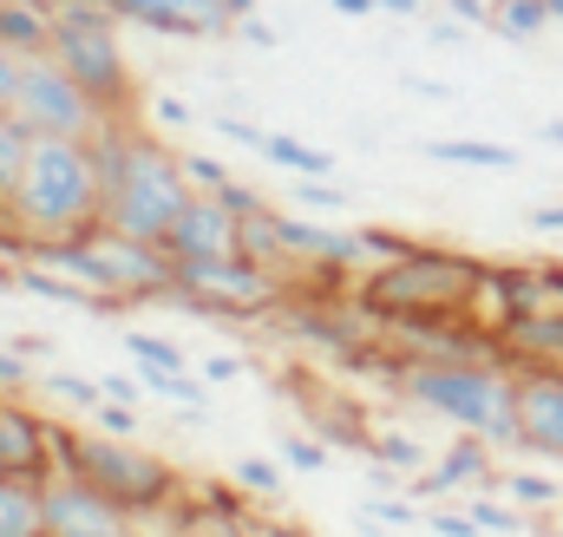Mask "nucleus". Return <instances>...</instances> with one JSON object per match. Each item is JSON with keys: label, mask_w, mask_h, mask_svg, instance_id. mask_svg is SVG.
Segmentation results:
<instances>
[{"label": "nucleus", "mask_w": 563, "mask_h": 537, "mask_svg": "<svg viewBox=\"0 0 563 537\" xmlns=\"http://www.w3.org/2000/svg\"><path fill=\"white\" fill-rule=\"evenodd\" d=\"M426 40H432V46H465V20H452V13H439V20L426 26Z\"/></svg>", "instance_id": "43"}, {"label": "nucleus", "mask_w": 563, "mask_h": 537, "mask_svg": "<svg viewBox=\"0 0 563 537\" xmlns=\"http://www.w3.org/2000/svg\"><path fill=\"white\" fill-rule=\"evenodd\" d=\"M92 223H106V190H99L92 151L73 138H33L26 171L7 190V230L20 243H40V237H73Z\"/></svg>", "instance_id": "3"}, {"label": "nucleus", "mask_w": 563, "mask_h": 537, "mask_svg": "<svg viewBox=\"0 0 563 537\" xmlns=\"http://www.w3.org/2000/svg\"><path fill=\"white\" fill-rule=\"evenodd\" d=\"M210 132H223L230 144H243V151H256V157H263V144H269V132L250 125V119H210Z\"/></svg>", "instance_id": "39"}, {"label": "nucleus", "mask_w": 563, "mask_h": 537, "mask_svg": "<svg viewBox=\"0 0 563 537\" xmlns=\"http://www.w3.org/2000/svg\"><path fill=\"white\" fill-rule=\"evenodd\" d=\"M66 7H106V0H53V13H66Z\"/></svg>", "instance_id": "51"}, {"label": "nucleus", "mask_w": 563, "mask_h": 537, "mask_svg": "<svg viewBox=\"0 0 563 537\" xmlns=\"http://www.w3.org/2000/svg\"><path fill=\"white\" fill-rule=\"evenodd\" d=\"M99 394L119 406H144V381L139 374H99Z\"/></svg>", "instance_id": "40"}, {"label": "nucleus", "mask_w": 563, "mask_h": 537, "mask_svg": "<svg viewBox=\"0 0 563 537\" xmlns=\"http://www.w3.org/2000/svg\"><path fill=\"white\" fill-rule=\"evenodd\" d=\"M236 374H250L243 354H210V361H203V381H236Z\"/></svg>", "instance_id": "44"}, {"label": "nucleus", "mask_w": 563, "mask_h": 537, "mask_svg": "<svg viewBox=\"0 0 563 537\" xmlns=\"http://www.w3.org/2000/svg\"><path fill=\"white\" fill-rule=\"evenodd\" d=\"M7 348H13L20 361H33L40 374H46V368H53V354H59V341H53V335H13Z\"/></svg>", "instance_id": "37"}, {"label": "nucleus", "mask_w": 563, "mask_h": 537, "mask_svg": "<svg viewBox=\"0 0 563 537\" xmlns=\"http://www.w3.org/2000/svg\"><path fill=\"white\" fill-rule=\"evenodd\" d=\"M40 512H46V537H144L139 518L125 505H112L99 485H86L79 472L46 479Z\"/></svg>", "instance_id": "10"}, {"label": "nucleus", "mask_w": 563, "mask_h": 537, "mask_svg": "<svg viewBox=\"0 0 563 537\" xmlns=\"http://www.w3.org/2000/svg\"><path fill=\"white\" fill-rule=\"evenodd\" d=\"M250 531L256 537H308L295 518H282V505H256V512H250Z\"/></svg>", "instance_id": "38"}, {"label": "nucleus", "mask_w": 563, "mask_h": 537, "mask_svg": "<svg viewBox=\"0 0 563 537\" xmlns=\"http://www.w3.org/2000/svg\"><path fill=\"white\" fill-rule=\"evenodd\" d=\"M432 164H465V171H518V151L498 138H426L420 144Z\"/></svg>", "instance_id": "17"}, {"label": "nucleus", "mask_w": 563, "mask_h": 537, "mask_svg": "<svg viewBox=\"0 0 563 537\" xmlns=\"http://www.w3.org/2000/svg\"><path fill=\"white\" fill-rule=\"evenodd\" d=\"M380 13H394V20H413V13H426V0H380Z\"/></svg>", "instance_id": "48"}, {"label": "nucleus", "mask_w": 563, "mask_h": 537, "mask_svg": "<svg viewBox=\"0 0 563 537\" xmlns=\"http://www.w3.org/2000/svg\"><path fill=\"white\" fill-rule=\"evenodd\" d=\"M26 151H33V132H26L13 112H0V190H13V184H20Z\"/></svg>", "instance_id": "29"}, {"label": "nucleus", "mask_w": 563, "mask_h": 537, "mask_svg": "<svg viewBox=\"0 0 563 537\" xmlns=\"http://www.w3.org/2000/svg\"><path fill=\"white\" fill-rule=\"evenodd\" d=\"M485 485H498V446L492 439H478V432H459L452 446H439L432 452V465L407 479V492L413 498H459V492H485Z\"/></svg>", "instance_id": "12"}, {"label": "nucleus", "mask_w": 563, "mask_h": 537, "mask_svg": "<svg viewBox=\"0 0 563 537\" xmlns=\"http://www.w3.org/2000/svg\"><path fill=\"white\" fill-rule=\"evenodd\" d=\"M452 20H465V26H485L492 33V0H439Z\"/></svg>", "instance_id": "41"}, {"label": "nucleus", "mask_w": 563, "mask_h": 537, "mask_svg": "<svg viewBox=\"0 0 563 537\" xmlns=\"http://www.w3.org/2000/svg\"><path fill=\"white\" fill-rule=\"evenodd\" d=\"M387 387L452 432H478L498 452H518V374L505 361H400Z\"/></svg>", "instance_id": "2"}, {"label": "nucleus", "mask_w": 563, "mask_h": 537, "mask_svg": "<svg viewBox=\"0 0 563 537\" xmlns=\"http://www.w3.org/2000/svg\"><path fill=\"white\" fill-rule=\"evenodd\" d=\"M144 119H157V125H170V132H190V125H197V112H190L184 99H170V92H151V99H144Z\"/></svg>", "instance_id": "35"}, {"label": "nucleus", "mask_w": 563, "mask_h": 537, "mask_svg": "<svg viewBox=\"0 0 563 537\" xmlns=\"http://www.w3.org/2000/svg\"><path fill=\"white\" fill-rule=\"evenodd\" d=\"M328 459H334V452H328L321 432H288V439H282V465H288V472H328Z\"/></svg>", "instance_id": "30"}, {"label": "nucleus", "mask_w": 563, "mask_h": 537, "mask_svg": "<svg viewBox=\"0 0 563 537\" xmlns=\"http://www.w3.org/2000/svg\"><path fill=\"white\" fill-rule=\"evenodd\" d=\"M125 354H132V368H170V374H184L190 361H184V348L177 341H164V335H151V328H132L125 335Z\"/></svg>", "instance_id": "28"}, {"label": "nucleus", "mask_w": 563, "mask_h": 537, "mask_svg": "<svg viewBox=\"0 0 563 537\" xmlns=\"http://www.w3.org/2000/svg\"><path fill=\"white\" fill-rule=\"evenodd\" d=\"M236 40H250V46H256V53H276V46H282V33H276V26H263V20H256V13H250V20H243V26H236Z\"/></svg>", "instance_id": "42"}, {"label": "nucleus", "mask_w": 563, "mask_h": 537, "mask_svg": "<svg viewBox=\"0 0 563 537\" xmlns=\"http://www.w3.org/2000/svg\"><path fill=\"white\" fill-rule=\"evenodd\" d=\"M177 157H184V177H190V190H203V197H210V190H223V184L236 177V171H230L223 157H210V151H177Z\"/></svg>", "instance_id": "31"}, {"label": "nucleus", "mask_w": 563, "mask_h": 537, "mask_svg": "<svg viewBox=\"0 0 563 537\" xmlns=\"http://www.w3.org/2000/svg\"><path fill=\"white\" fill-rule=\"evenodd\" d=\"M525 223H531L538 237H563V204H538V210H531Z\"/></svg>", "instance_id": "46"}, {"label": "nucleus", "mask_w": 563, "mask_h": 537, "mask_svg": "<svg viewBox=\"0 0 563 537\" xmlns=\"http://www.w3.org/2000/svg\"><path fill=\"white\" fill-rule=\"evenodd\" d=\"M407 86H413V92H420V99H439V106H445V99H452V86H439V79H407Z\"/></svg>", "instance_id": "49"}, {"label": "nucleus", "mask_w": 563, "mask_h": 537, "mask_svg": "<svg viewBox=\"0 0 563 537\" xmlns=\"http://www.w3.org/2000/svg\"><path fill=\"white\" fill-rule=\"evenodd\" d=\"M230 479H236L256 505H282V498H288V465H282V459H256V452H250V459L230 465Z\"/></svg>", "instance_id": "24"}, {"label": "nucleus", "mask_w": 563, "mask_h": 537, "mask_svg": "<svg viewBox=\"0 0 563 537\" xmlns=\"http://www.w3.org/2000/svg\"><path fill=\"white\" fill-rule=\"evenodd\" d=\"M33 381H40V368H33V361H20V354L0 341V394H33Z\"/></svg>", "instance_id": "36"}, {"label": "nucleus", "mask_w": 563, "mask_h": 537, "mask_svg": "<svg viewBox=\"0 0 563 537\" xmlns=\"http://www.w3.org/2000/svg\"><path fill=\"white\" fill-rule=\"evenodd\" d=\"M288 302V282L250 256H210V263H177L170 308L203 315V321H269Z\"/></svg>", "instance_id": "7"}, {"label": "nucleus", "mask_w": 563, "mask_h": 537, "mask_svg": "<svg viewBox=\"0 0 563 537\" xmlns=\"http://www.w3.org/2000/svg\"><path fill=\"white\" fill-rule=\"evenodd\" d=\"M551 7V26H563V0H544Z\"/></svg>", "instance_id": "52"}, {"label": "nucleus", "mask_w": 563, "mask_h": 537, "mask_svg": "<svg viewBox=\"0 0 563 537\" xmlns=\"http://www.w3.org/2000/svg\"><path fill=\"white\" fill-rule=\"evenodd\" d=\"M367 465H387L394 479H413V472L432 465V452H426L413 432H374V439H367Z\"/></svg>", "instance_id": "22"}, {"label": "nucleus", "mask_w": 563, "mask_h": 537, "mask_svg": "<svg viewBox=\"0 0 563 537\" xmlns=\"http://www.w3.org/2000/svg\"><path fill=\"white\" fill-rule=\"evenodd\" d=\"M511 321L518 315H563V263H498Z\"/></svg>", "instance_id": "15"}, {"label": "nucleus", "mask_w": 563, "mask_h": 537, "mask_svg": "<svg viewBox=\"0 0 563 537\" xmlns=\"http://www.w3.org/2000/svg\"><path fill=\"white\" fill-rule=\"evenodd\" d=\"M544 144H551V151H563V119H551V125H544Z\"/></svg>", "instance_id": "50"}, {"label": "nucleus", "mask_w": 563, "mask_h": 537, "mask_svg": "<svg viewBox=\"0 0 563 537\" xmlns=\"http://www.w3.org/2000/svg\"><path fill=\"white\" fill-rule=\"evenodd\" d=\"M478 268H485V256H465V250H445V243H413L407 256L367 268L354 282V302L367 308V321L380 335H407V328H432V321H465Z\"/></svg>", "instance_id": "1"}, {"label": "nucleus", "mask_w": 563, "mask_h": 537, "mask_svg": "<svg viewBox=\"0 0 563 537\" xmlns=\"http://www.w3.org/2000/svg\"><path fill=\"white\" fill-rule=\"evenodd\" d=\"M426 537H485L478 525H472V512L465 505H426Z\"/></svg>", "instance_id": "33"}, {"label": "nucleus", "mask_w": 563, "mask_h": 537, "mask_svg": "<svg viewBox=\"0 0 563 537\" xmlns=\"http://www.w3.org/2000/svg\"><path fill=\"white\" fill-rule=\"evenodd\" d=\"M0 230H7V190H0Z\"/></svg>", "instance_id": "54"}, {"label": "nucleus", "mask_w": 563, "mask_h": 537, "mask_svg": "<svg viewBox=\"0 0 563 537\" xmlns=\"http://www.w3.org/2000/svg\"><path fill=\"white\" fill-rule=\"evenodd\" d=\"M13 92H20V59L0 46V112H13Z\"/></svg>", "instance_id": "45"}, {"label": "nucleus", "mask_w": 563, "mask_h": 537, "mask_svg": "<svg viewBox=\"0 0 563 537\" xmlns=\"http://www.w3.org/2000/svg\"><path fill=\"white\" fill-rule=\"evenodd\" d=\"M518 452L563 465V368L518 374Z\"/></svg>", "instance_id": "13"}, {"label": "nucleus", "mask_w": 563, "mask_h": 537, "mask_svg": "<svg viewBox=\"0 0 563 537\" xmlns=\"http://www.w3.org/2000/svg\"><path fill=\"white\" fill-rule=\"evenodd\" d=\"M144 394H157V401H177V406H210V394H203V381L184 368V374H170V368H139Z\"/></svg>", "instance_id": "27"}, {"label": "nucleus", "mask_w": 563, "mask_h": 537, "mask_svg": "<svg viewBox=\"0 0 563 537\" xmlns=\"http://www.w3.org/2000/svg\"><path fill=\"white\" fill-rule=\"evenodd\" d=\"M210 197H217V204H223V210H230L236 223H250V217H263V210H276V204H269V197H263L256 184H243V177H230V184H223V190H210Z\"/></svg>", "instance_id": "32"}, {"label": "nucleus", "mask_w": 563, "mask_h": 537, "mask_svg": "<svg viewBox=\"0 0 563 537\" xmlns=\"http://www.w3.org/2000/svg\"><path fill=\"white\" fill-rule=\"evenodd\" d=\"M125 26L112 20V7H66L53 13V59L99 99L106 119H139L144 92L132 86V59H125Z\"/></svg>", "instance_id": "6"}, {"label": "nucleus", "mask_w": 563, "mask_h": 537, "mask_svg": "<svg viewBox=\"0 0 563 537\" xmlns=\"http://www.w3.org/2000/svg\"><path fill=\"white\" fill-rule=\"evenodd\" d=\"M33 387H40L53 406H79V413H92V406L106 401V394H99V381H86V374H66V368H46Z\"/></svg>", "instance_id": "26"}, {"label": "nucleus", "mask_w": 563, "mask_h": 537, "mask_svg": "<svg viewBox=\"0 0 563 537\" xmlns=\"http://www.w3.org/2000/svg\"><path fill=\"white\" fill-rule=\"evenodd\" d=\"M236 237H243V223L217 204V197H190L184 204V217L170 223V237H164V250L177 256V263H210V256H236Z\"/></svg>", "instance_id": "14"}, {"label": "nucleus", "mask_w": 563, "mask_h": 537, "mask_svg": "<svg viewBox=\"0 0 563 537\" xmlns=\"http://www.w3.org/2000/svg\"><path fill=\"white\" fill-rule=\"evenodd\" d=\"M492 33L511 46H531L551 33V7L544 0H492Z\"/></svg>", "instance_id": "21"}, {"label": "nucleus", "mask_w": 563, "mask_h": 537, "mask_svg": "<svg viewBox=\"0 0 563 537\" xmlns=\"http://www.w3.org/2000/svg\"><path fill=\"white\" fill-rule=\"evenodd\" d=\"M33 479H0V537H46V512H40Z\"/></svg>", "instance_id": "18"}, {"label": "nucleus", "mask_w": 563, "mask_h": 537, "mask_svg": "<svg viewBox=\"0 0 563 537\" xmlns=\"http://www.w3.org/2000/svg\"><path fill=\"white\" fill-rule=\"evenodd\" d=\"M119 26H139L157 40H223L236 33L230 0H106Z\"/></svg>", "instance_id": "11"}, {"label": "nucleus", "mask_w": 563, "mask_h": 537, "mask_svg": "<svg viewBox=\"0 0 563 537\" xmlns=\"http://www.w3.org/2000/svg\"><path fill=\"white\" fill-rule=\"evenodd\" d=\"M92 432H112V439H139V406L99 401V406H92Z\"/></svg>", "instance_id": "34"}, {"label": "nucleus", "mask_w": 563, "mask_h": 537, "mask_svg": "<svg viewBox=\"0 0 563 537\" xmlns=\"http://www.w3.org/2000/svg\"><path fill=\"white\" fill-rule=\"evenodd\" d=\"M66 439L73 426H59L53 413H33L20 394H0V479H59L66 472Z\"/></svg>", "instance_id": "9"}, {"label": "nucleus", "mask_w": 563, "mask_h": 537, "mask_svg": "<svg viewBox=\"0 0 563 537\" xmlns=\"http://www.w3.org/2000/svg\"><path fill=\"white\" fill-rule=\"evenodd\" d=\"M66 472H79L86 485H99L112 505H125L139 525H157L164 512H170V498L184 492V472L164 459V452H151L139 439H112V432H73L66 439Z\"/></svg>", "instance_id": "4"}, {"label": "nucleus", "mask_w": 563, "mask_h": 537, "mask_svg": "<svg viewBox=\"0 0 563 537\" xmlns=\"http://www.w3.org/2000/svg\"><path fill=\"white\" fill-rule=\"evenodd\" d=\"M13 119H20L33 138H73V144H86L99 125H112V119L99 112V99H92V92H86V86H79V79H73L53 53L20 66Z\"/></svg>", "instance_id": "8"}, {"label": "nucleus", "mask_w": 563, "mask_h": 537, "mask_svg": "<svg viewBox=\"0 0 563 537\" xmlns=\"http://www.w3.org/2000/svg\"><path fill=\"white\" fill-rule=\"evenodd\" d=\"M498 492H505L518 512H531V518H544V512L563 505V485L544 479V472H498Z\"/></svg>", "instance_id": "23"}, {"label": "nucleus", "mask_w": 563, "mask_h": 537, "mask_svg": "<svg viewBox=\"0 0 563 537\" xmlns=\"http://www.w3.org/2000/svg\"><path fill=\"white\" fill-rule=\"evenodd\" d=\"M223 537H256V531H250V518H243V525H236V531H223Z\"/></svg>", "instance_id": "53"}, {"label": "nucleus", "mask_w": 563, "mask_h": 537, "mask_svg": "<svg viewBox=\"0 0 563 537\" xmlns=\"http://www.w3.org/2000/svg\"><path fill=\"white\" fill-rule=\"evenodd\" d=\"M465 512H472V525L485 537H525L531 531V512H518L498 485H485V492H465Z\"/></svg>", "instance_id": "20"}, {"label": "nucleus", "mask_w": 563, "mask_h": 537, "mask_svg": "<svg viewBox=\"0 0 563 537\" xmlns=\"http://www.w3.org/2000/svg\"><path fill=\"white\" fill-rule=\"evenodd\" d=\"M0 46L20 66L46 59L53 53V7H40V0H0Z\"/></svg>", "instance_id": "16"}, {"label": "nucleus", "mask_w": 563, "mask_h": 537, "mask_svg": "<svg viewBox=\"0 0 563 537\" xmlns=\"http://www.w3.org/2000/svg\"><path fill=\"white\" fill-rule=\"evenodd\" d=\"M288 204H295L301 217H341V210H347V190H341L334 177H295V184H288Z\"/></svg>", "instance_id": "25"}, {"label": "nucleus", "mask_w": 563, "mask_h": 537, "mask_svg": "<svg viewBox=\"0 0 563 537\" xmlns=\"http://www.w3.org/2000/svg\"><path fill=\"white\" fill-rule=\"evenodd\" d=\"M190 197H197V190H190V177H184V157H177L164 138L132 132L125 171H119L112 190H106V230L139 237V243H164Z\"/></svg>", "instance_id": "5"}, {"label": "nucleus", "mask_w": 563, "mask_h": 537, "mask_svg": "<svg viewBox=\"0 0 563 537\" xmlns=\"http://www.w3.org/2000/svg\"><path fill=\"white\" fill-rule=\"evenodd\" d=\"M263 164H276L288 177H334V151H321V144H308V138H295V132H269Z\"/></svg>", "instance_id": "19"}, {"label": "nucleus", "mask_w": 563, "mask_h": 537, "mask_svg": "<svg viewBox=\"0 0 563 537\" xmlns=\"http://www.w3.org/2000/svg\"><path fill=\"white\" fill-rule=\"evenodd\" d=\"M334 13H347V20H374L380 13V0H328Z\"/></svg>", "instance_id": "47"}]
</instances>
